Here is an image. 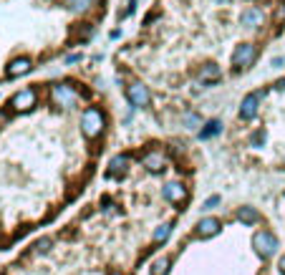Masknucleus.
I'll use <instances>...</instances> for the list:
<instances>
[{"mask_svg":"<svg viewBox=\"0 0 285 275\" xmlns=\"http://www.w3.org/2000/svg\"><path fill=\"white\" fill-rule=\"evenodd\" d=\"M219 132H222V124H219L217 119H212V121H207L205 129L200 132V139H210V137H214V134H219Z\"/></svg>","mask_w":285,"mask_h":275,"instance_id":"obj_16","label":"nucleus"},{"mask_svg":"<svg viewBox=\"0 0 285 275\" xmlns=\"http://www.w3.org/2000/svg\"><path fill=\"white\" fill-rule=\"evenodd\" d=\"M255 58H258V48H255L252 43H242V46H237V51L232 53L235 69H250Z\"/></svg>","mask_w":285,"mask_h":275,"instance_id":"obj_4","label":"nucleus"},{"mask_svg":"<svg viewBox=\"0 0 285 275\" xmlns=\"http://www.w3.org/2000/svg\"><path fill=\"white\" fill-rule=\"evenodd\" d=\"M219 230H222V222L217 217H202L197 222V235L200 237H214Z\"/></svg>","mask_w":285,"mask_h":275,"instance_id":"obj_10","label":"nucleus"},{"mask_svg":"<svg viewBox=\"0 0 285 275\" xmlns=\"http://www.w3.org/2000/svg\"><path fill=\"white\" fill-rule=\"evenodd\" d=\"M258 106H260V94H258V91H255V94H247V96L242 99V106H240V119H242V121L255 119Z\"/></svg>","mask_w":285,"mask_h":275,"instance_id":"obj_8","label":"nucleus"},{"mask_svg":"<svg viewBox=\"0 0 285 275\" xmlns=\"http://www.w3.org/2000/svg\"><path fill=\"white\" fill-rule=\"evenodd\" d=\"M169 235H172V225H162V227H156V232H154V242H164Z\"/></svg>","mask_w":285,"mask_h":275,"instance_id":"obj_19","label":"nucleus"},{"mask_svg":"<svg viewBox=\"0 0 285 275\" xmlns=\"http://www.w3.org/2000/svg\"><path fill=\"white\" fill-rule=\"evenodd\" d=\"M36 101H38L36 88H23L10 99V106H13V111H30L36 106Z\"/></svg>","mask_w":285,"mask_h":275,"instance_id":"obj_5","label":"nucleus"},{"mask_svg":"<svg viewBox=\"0 0 285 275\" xmlns=\"http://www.w3.org/2000/svg\"><path fill=\"white\" fill-rule=\"evenodd\" d=\"M212 3H217V5H227L230 0H212Z\"/></svg>","mask_w":285,"mask_h":275,"instance_id":"obj_24","label":"nucleus"},{"mask_svg":"<svg viewBox=\"0 0 285 275\" xmlns=\"http://www.w3.org/2000/svg\"><path fill=\"white\" fill-rule=\"evenodd\" d=\"M263 141H265V134H263V132H255V134L250 137V144H252V146H260Z\"/></svg>","mask_w":285,"mask_h":275,"instance_id":"obj_20","label":"nucleus"},{"mask_svg":"<svg viewBox=\"0 0 285 275\" xmlns=\"http://www.w3.org/2000/svg\"><path fill=\"white\" fill-rule=\"evenodd\" d=\"M104 127H106V116H104V111L99 106L83 109V114H81V132H83V137L86 139L101 137Z\"/></svg>","mask_w":285,"mask_h":275,"instance_id":"obj_1","label":"nucleus"},{"mask_svg":"<svg viewBox=\"0 0 285 275\" xmlns=\"http://www.w3.org/2000/svg\"><path fill=\"white\" fill-rule=\"evenodd\" d=\"M30 71H33V61L25 58V56H20V58H13L8 64V78H18V76H25Z\"/></svg>","mask_w":285,"mask_h":275,"instance_id":"obj_9","label":"nucleus"},{"mask_svg":"<svg viewBox=\"0 0 285 275\" xmlns=\"http://www.w3.org/2000/svg\"><path fill=\"white\" fill-rule=\"evenodd\" d=\"M126 99L132 101V106L144 109V106H149V101H151V94H149V88L144 86L142 81H132V83L126 86Z\"/></svg>","mask_w":285,"mask_h":275,"instance_id":"obj_3","label":"nucleus"},{"mask_svg":"<svg viewBox=\"0 0 285 275\" xmlns=\"http://www.w3.org/2000/svg\"><path fill=\"white\" fill-rule=\"evenodd\" d=\"M237 220L242 222V225H255V222H260V212L255 209V207L245 205L237 209Z\"/></svg>","mask_w":285,"mask_h":275,"instance_id":"obj_14","label":"nucleus"},{"mask_svg":"<svg viewBox=\"0 0 285 275\" xmlns=\"http://www.w3.org/2000/svg\"><path fill=\"white\" fill-rule=\"evenodd\" d=\"M129 157L126 154H119V157H114L111 162H109V174L111 177H119V174H126V169H129Z\"/></svg>","mask_w":285,"mask_h":275,"instance_id":"obj_12","label":"nucleus"},{"mask_svg":"<svg viewBox=\"0 0 285 275\" xmlns=\"http://www.w3.org/2000/svg\"><path fill=\"white\" fill-rule=\"evenodd\" d=\"M169 273V258H159L151 265V275H167Z\"/></svg>","mask_w":285,"mask_h":275,"instance_id":"obj_18","label":"nucleus"},{"mask_svg":"<svg viewBox=\"0 0 285 275\" xmlns=\"http://www.w3.org/2000/svg\"><path fill=\"white\" fill-rule=\"evenodd\" d=\"M252 248L258 250V255H263V258H270V255H275L278 253V237L270 232V230H260V232H255V237H252Z\"/></svg>","mask_w":285,"mask_h":275,"instance_id":"obj_2","label":"nucleus"},{"mask_svg":"<svg viewBox=\"0 0 285 275\" xmlns=\"http://www.w3.org/2000/svg\"><path fill=\"white\" fill-rule=\"evenodd\" d=\"M64 3H66V8H69V10H76V13L88 10V8L93 5V0H64Z\"/></svg>","mask_w":285,"mask_h":275,"instance_id":"obj_17","label":"nucleus"},{"mask_svg":"<svg viewBox=\"0 0 285 275\" xmlns=\"http://www.w3.org/2000/svg\"><path fill=\"white\" fill-rule=\"evenodd\" d=\"M142 164L151 172V174H159L162 169H164V164H167V159H164V154H162V149H149L146 154L142 157Z\"/></svg>","mask_w":285,"mask_h":275,"instance_id":"obj_7","label":"nucleus"},{"mask_svg":"<svg viewBox=\"0 0 285 275\" xmlns=\"http://www.w3.org/2000/svg\"><path fill=\"white\" fill-rule=\"evenodd\" d=\"M200 78L205 81V83H217L219 78H222V71L217 64H205L202 71H200Z\"/></svg>","mask_w":285,"mask_h":275,"instance_id":"obj_15","label":"nucleus"},{"mask_svg":"<svg viewBox=\"0 0 285 275\" xmlns=\"http://www.w3.org/2000/svg\"><path fill=\"white\" fill-rule=\"evenodd\" d=\"M48 248H51V240H46V237H43V240H38V242H36V250H38V253H46V250H48Z\"/></svg>","mask_w":285,"mask_h":275,"instance_id":"obj_21","label":"nucleus"},{"mask_svg":"<svg viewBox=\"0 0 285 275\" xmlns=\"http://www.w3.org/2000/svg\"><path fill=\"white\" fill-rule=\"evenodd\" d=\"M217 202H219V197H210V200L205 202V207H207V209H212V207L217 205Z\"/></svg>","mask_w":285,"mask_h":275,"instance_id":"obj_22","label":"nucleus"},{"mask_svg":"<svg viewBox=\"0 0 285 275\" xmlns=\"http://www.w3.org/2000/svg\"><path fill=\"white\" fill-rule=\"evenodd\" d=\"M164 200H167V202H184V200H187V187L179 185V182L164 185Z\"/></svg>","mask_w":285,"mask_h":275,"instance_id":"obj_11","label":"nucleus"},{"mask_svg":"<svg viewBox=\"0 0 285 275\" xmlns=\"http://www.w3.org/2000/svg\"><path fill=\"white\" fill-rule=\"evenodd\" d=\"M51 101H53L56 106L71 109L73 104H76V91H73L71 86H66V83H58V86L51 88Z\"/></svg>","mask_w":285,"mask_h":275,"instance_id":"obj_6","label":"nucleus"},{"mask_svg":"<svg viewBox=\"0 0 285 275\" xmlns=\"http://www.w3.org/2000/svg\"><path fill=\"white\" fill-rule=\"evenodd\" d=\"M263 20H265V15H263L260 8H247V10L242 13V25L255 28V25H263Z\"/></svg>","mask_w":285,"mask_h":275,"instance_id":"obj_13","label":"nucleus"},{"mask_svg":"<svg viewBox=\"0 0 285 275\" xmlns=\"http://www.w3.org/2000/svg\"><path fill=\"white\" fill-rule=\"evenodd\" d=\"M278 270H280V273L285 275V255H283V258H280V263H278Z\"/></svg>","mask_w":285,"mask_h":275,"instance_id":"obj_23","label":"nucleus"}]
</instances>
